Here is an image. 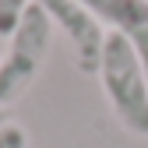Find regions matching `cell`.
<instances>
[{
    "instance_id": "obj_7",
    "label": "cell",
    "mask_w": 148,
    "mask_h": 148,
    "mask_svg": "<svg viewBox=\"0 0 148 148\" xmlns=\"http://www.w3.org/2000/svg\"><path fill=\"white\" fill-rule=\"evenodd\" d=\"M127 39H131V46H134V53H138V60H141V71H145V81H148V28L131 32Z\"/></svg>"
},
{
    "instance_id": "obj_3",
    "label": "cell",
    "mask_w": 148,
    "mask_h": 148,
    "mask_svg": "<svg viewBox=\"0 0 148 148\" xmlns=\"http://www.w3.org/2000/svg\"><path fill=\"white\" fill-rule=\"evenodd\" d=\"M46 14L53 28H60L71 46H74V57H78V67L85 74H99L102 64V46H106V28L95 14H92L85 4L78 0H35Z\"/></svg>"
},
{
    "instance_id": "obj_5",
    "label": "cell",
    "mask_w": 148,
    "mask_h": 148,
    "mask_svg": "<svg viewBox=\"0 0 148 148\" xmlns=\"http://www.w3.org/2000/svg\"><path fill=\"white\" fill-rule=\"evenodd\" d=\"M32 7V0H0V35H14L18 21L25 18V11Z\"/></svg>"
},
{
    "instance_id": "obj_1",
    "label": "cell",
    "mask_w": 148,
    "mask_h": 148,
    "mask_svg": "<svg viewBox=\"0 0 148 148\" xmlns=\"http://www.w3.org/2000/svg\"><path fill=\"white\" fill-rule=\"evenodd\" d=\"M99 81L109 99V109L131 134L148 138V81L141 60L123 32H106L102 46V64H99Z\"/></svg>"
},
{
    "instance_id": "obj_4",
    "label": "cell",
    "mask_w": 148,
    "mask_h": 148,
    "mask_svg": "<svg viewBox=\"0 0 148 148\" xmlns=\"http://www.w3.org/2000/svg\"><path fill=\"white\" fill-rule=\"evenodd\" d=\"M78 4H85L113 32L131 35L138 28H148V0H78Z\"/></svg>"
},
{
    "instance_id": "obj_8",
    "label": "cell",
    "mask_w": 148,
    "mask_h": 148,
    "mask_svg": "<svg viewBox=\"0 0 148 148\" xmlns=\"http://www.w3.org/2000/svg\"><path fill=\"white\" fill-rule=\"evenodd\" d=\"M7 123V113H4V106H0V127H4Z\"/></svg>"
},
{
    "instance_id": "obj_2",
    "label": "cell",
    "mask_w": 148,
    "mask_h": 148,
    "mask_svg": "<svg viewBox=\"0 0 148 148\" xmlns=\"http://www.w3.org/2000/svg\"><path fill=\"white\" fill-rule=\"evenodd\" d=\"M49 42H53V21L49 14L32 0V7L25 11V18L18 21L11 46L0 60V106H11L32 88V81L39 78V71L49 57Z\"/></svg>"
},
{
    "instance_id": "obj_6",
    "label": "cell",
    "mask_w": 148,
    "mask_h": 148,
    "mask_svg": "<svg viewBox=\"0 0 148 148\" xmlns=\"http://www.w3.org/2000/svg\"><path fill=\"white\" fill-rule=\"evenodd\" d=\"M0 148H28V134L21 123H4L0 127Z\"/></svg>"
}]
</instances>
